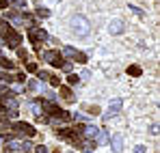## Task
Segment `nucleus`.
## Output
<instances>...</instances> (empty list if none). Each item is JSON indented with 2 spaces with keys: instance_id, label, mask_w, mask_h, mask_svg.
<instances>
[{
  "instance_id": "nucleus-9",
  "label": "nucleus",
  "mask_w": 160,
  "mask_h": 153,
  "mask_svg": "<svg viewBox=\"0 0 160 153\" xmlns=\"http://www.w3.org/2000/svg\"><path fill=\"white\" fill-rule=\"evenodd\" d=\"M121 106H123V99H115V102H110V108H108V112L104 114V119H110V117H115L119 110H121Z\"/></svg>"
},
{
  "instance_id": "nucleus-3",
  "label": "nucleus",
  "mask_w": 160,
  "mask_h": 153,
  "mask_svg": "<svg viewBox=\"0 0 160 153\" xmlns=\"http://www.w3.org/2000/svg\"><path fill=\"white\" fill-rule=\"evenodd\" d=\"M28 39H30V43L35 45V50L39 52L41 50V43L48 39V32H46L41 26H30V28H28Z\"/></svg>"
},
{
  "instance_id": "nucleus-13",
  "label": "nucleus",
  "mask_w": 160,
  "mask_h": 153,
  "mask_svg": "<svg viewBox=\"0 0 160 153\" xmlns=\"http://www.w3.org/2000/svg\"><path fill=\"white\" fill-rule=\"evenodd\" d=\"M0 67H2V69H15V63L9 60L7 56H0Z\"/></svg>"
},
{
  "instance_id": "nucleus-23",
  "label": "nucleus",
  "mask_w": 160,
  "mask_h": 153,
  "mask_svg": "<svg viewBox=\"0 0 160 153\" xmlns=\"http://www.w3.org/2000/svg\"><path fill=\"white\" fill-rule=\"evenodd\" d=\"M7 28H9V22H7V20H0V35H2Z\"/></svg>"
},
{
  "instance_id": "nucleus-26",
  "label": "nucleus",
  "mask_w": 160,
  "mask_h": 153,
  "mask_svg": "<svg viewBox=\"0 0 160 153\" xmlns=\"http://www.w3.org/2000/svg\"><path fill=\"white\" fill-rule=\"evenodd\" d=\"M28 91H35V88H37V82H35V80H30V82H28V86H26Z\"/></svg>"
},
{
  "instance_id": "nucleus-2",
  "label": "nucleus",
  "mask_w": 160,
  "mask_h": 153,
  "mask_svg": "<svg viewBox=\"0 0 160 153\" xmlns=\"http://www.w3.org/2000/svg\"><path fill=\"white\" fill-rule=\"evenodd\" d=\"M69 24H72V32H74V35H78V37H87V35H89V30H91L89 20H87L84 15H74Z\"/></svg>"
},
{
  "instance_id": "nucleus-32",
  "label": "nucleus",
  "mask_w": 160,
  "mask_h": 153,
  "mask_svg": "<svg viewBox=\"0 0 160 153\" xmlns=\"http://www.w3.org/2000/svg\"><path fill=\"white\" fill-rule=\"evenodd\" d=\"M0 56H2V54H0Z\"/></svg>"
},
{
  "instance_id": "nucleus-21",
  "label": "nucleus",
  "mask_w": 160,
  "mask_h": 153,
  "mask_svg": "<svg viewBox=\"0 0 160 153\" xmlns=\"http://www.w3.org/2000/svg\"><path fill=\"white\" fill-rule=\"evenodd\" d=\"M52 86H61V78H56V76H50V80H48Z\"/></svg>"
},
{
  "instance_id": "nucleus-27",
  "label": "nucleus",
  "mask_w": 160,
  "mask_h": 153,
  "mask_svg": "<svg viewBox=\"0 0 160 153\" xmlns=\"http://www.w3.org/2000/svg\"><path fill=\"white\" fill-rule=\"evenodd\" d=\"M61 67H63V71H72V63H63Z\"/></svg>"
},
{
  "instance_id": "nucleus-4",
  "label": "nucleus",
  "mask_w": 160,
  "mask_h": 153,
  "mask_svg": "<svg viewBox=\"0 0 160 153\" xmlns=\"http://www.w3.org/2000/svg\"><path fill=\"white\" fill-rule=\"evenodd\" d=\"M82 129H84V125H78V127H58V129H56V136L63 138V140H72V142H76V140L82 138Z\"/></svg>"
},
{
  "instance_id": "nucleus-6",
  "label": "nucleus",
  "mask_w": 160,
  "mask_h": 153,
  "mask_svg": "<svg viewBox=\"0 0 160 153\" xmlns=\"http://www.w3.org/2000/svg\"><path fill=\"white\" fill-rule=\"evenodd\" d=\"M11 129H13V134L26 136V138H32V136L37 134V129L32 127L30 123H26V121H15V123H11Z\"/></svg>"
},
{
  "instance_id": "nucleus-31",
  "label": "nucleus",
  "mask_w": 160,
  "mask_h": 153,
  "mask_svg": "<svg viewBox=\"0 0 160 153\" xmlns=\"http://www.w3.org/2000/svg\"><path fill=\"white\" fill-rule=\"evenodd\" d=\"M134 153H145V147H136V149H134Z\"/></svg>"
},
{
  "instance_id": "nucleus-22",
  "label": "nucleus",
  "mask_w": 160,
  "mask_h": 153,
  "mask_svg": "<svg viewBox=\"0 0 160 153\" xmlns=\"http://www.w3.org/2000/svg\"><path fill=\"white\" fill-rule=\"evenodd\" d=\"M24 65H26V71H30V74L37 71V65H35V63H24Z\"/></svg>"
},
{
  "instance_id": "nucleus-1",
  "label": "nucleus",
  "mask_w": 160,
  "mask_h": 153,
  "mask_svg": "<svg viewBox=\"0 0 160 153\" xmlns=\"http://www.w3.org/2000/svg\"><path fill=\"white\" fill-rule=\"evenodd\" d=\"M41 108H43V112H48L46 117H50V119H61V121H69V119H72V114H69L67 110L54 106L52 102H41Z\"/></svg>"
},
{
  "instance_id": "nucleus-14",
  "label": "nucleus",
  "mask_w": 160,
  "mask_h": 153,
  "mask_svg": "<svg viewBox=\"0 0 160 153\" xmlns=\"http://www.w3.org/2000/svg\"><path fill=\"white\" fill-rule=\"evenodd\" d=\"M37 15H39V17H48V15H50V11H48L46 7H41V4H37Z\"/></svg>"
},
{
  "instance_id": "nucleus-20",
  "label": "nucleus",
  "mask_w": 160,
  "mask_h": 153,
  "mask_svg": "<svg viewBox=\"0 0 160 153\" xmlns=\"http://www.w3.org/2000/svg\"><path fill=\"white\" fill-rule=\"evenodd\" d=\"M78 80L80 78L76 76V74H69V76H67V82H69V84H78Z\"/></svg>"
},
{
  "instance_id": "nucleus-8",
  "label": "nucleus",
  "mask_w": 160,
  "mask_h": 153,
  "mask_svg": "<svg viewBox=\"0 0 160 153\" xmlns=\"http://www.w3.org/2000/svg\"><path fill=\"white\" fill-rule=\"evenodd\" d=\"M61 54H63V56H69V58H74V60H78V63H82V65L87 63V54H84V52H78V50H74L72 45H65Z\"/></svg>"
},
{
  "instance_id": "nucleus-16",
  "label": "nucleus",
  "mask_w": 160,
  "mask_h": 153,
  "mask_svg": "<svg viewBox=\"0 0 160 153\" xmlns=\"http://www.w3.org/2000/svg\"><path fill=\"white\" fill-rule=\"evenodd\" d=\"M15 50H18V58H20V60H24V63H26V60H28V52L24 50V48H15Z\"/></svg>"
},
{
  "instance_id": "nucleus-17",
  "label": "nucleus",
  "mask_w": 160,
  "mask_h": 153,
  "mask_svg": "<svg viewBox=\"0 0 160 153\" xmlns=\"http://www.w3.org/2000/svg\"><path fill=\"white\" fill-rule=\"evenodd\" d=\"M13 80H15V76H9V74H4V71H0V82H9V84H11Z\"/></svg>"
},
{
  "instance_id": "nucleus-7",
  "label": "nucleus",
  "mask_w": 160,
  "mask_h": 153,
  "mask_svg": "<svg viewBox=\"0 0 160 153\" xmlns=\"http://www.w3.org/2000/svg\"><path fill=\"white\" fill-rule=\"evenodd\" d=\"M41 60H48L52 67H61L63 65V54L58 50H46L41 52Z\"/></svg>"
},
{
  "instance_id": "nucleus-15",
  "label": "nucleus",
  "mask_w": 160,
  "mask_h": 153,
  "mask_svg": "<svg viewBox=\"0 0 160 153\" xmlns=\"http://www.w3.org/2000/svg\"><path fill=\"white\" fill-rule=\"evenodd\" d=\"M128 74H130V76H134V78H138V76H141V67H138V65L128 67Z\"/></svg>"
},
{
  "instance_id": "nucleus-28",
  "label": "nucleus",
  "mask_w": 160,
  "mask_h": 153,
  "mask_svg": "<svg viewBox=\"0 0 160 153\" xmlns=\"http://www.w3.org/2000/svg\"><path fill=\"white\" fill-rule=\"evenodd\" d=\"M15 7H26V0H13Z\"/></svg>"
},
{
  "instance_id": "nucleus-18",
  "label": "nucleus",
  "mask_w": 160,
  "mask_h": 153,
  "mask_svg": "<svg viewBox=\"0 0 160 153\" xmlns=\"http://www.w3.org/2000/svg\"><path fill=\"white\" fill-rule=\"evenodd\" d=\"M84 110H87L89 114H100V108H98V106H87Z\"/></svg>"
},
{
  "instance_id": "nucleus-10",
  "label": "nucleus",
  "mask_w": 160,
  "mask_h": 153,
  "mask_svg": "<svg viewBox=\"0 0 160 153\" xmlns=\"http://www.w3.org/2000/svg\"><path fill=\"white\" fill-rule=\"evenodd\" d=\"M110 147H112V151H115V153H119L121 149H123V136H119V134L112 136V138H110Z\"/></svg>"
},
{
  "instance_id": "nucleus-30",
  "label": "nucleus",
  "mask_w": 160,
  "mask_h": 153,
  "mask_svg": "<svg viewBox=\"0 0 160 153\" xmlns=\"http://www.w3.org/2000/svg\"><path fill=\"white\" fill-rule=\"evenodd\" d=\"M130 9H132V11H134V13H136V15H143V11H141L138 7H130Z\"/></svg>"
},
{
  "instance_id": "nucleus-24",
  "label": "nucleus",
  "mask_w": 160,
  "mask_h": 153,
  "mask_svg": "<svg viewBox=\"0 0 160 153\" xmlns=\"http://www.w3.org/2000/svg\"><path fill=\"white\" fill-rule=\"evenodd\" d=\"M35 153H48V147L39 145V147H35Z\"/></svg>"
},
{
  "instance_id": "nucleus-25",
  "label": "nucleus",
  "mask_w": 160,
  "mask_h": 153,
  "mask_svg": "<svg viewBox=\"0 0 160 153\" xmlns=\"http://www.w3.org/2000/svg\"><path fill=\"white\" fill-rule=\"evenodd\" d=\"M9 7H11L9 0H0V9H9Z\"/></svg>"
},
{
  "instance_id": "nucleus-5",
  "label": "nucleus",
  "mask_w": 160,
  "mask_h": 153,
  "mask_svg": "<svg viewBox=\"0 0 160 153\" xmlns=\"http://www.w3.org/2000/svg\"><path fill=\"white\" fill-rule=\"evenodd\" d=\"M0 37L4 39V45H9V48H13V50H15V48H20V43H22V35H20L18 30H13L11 26H9Z\"/></svg>"
},
{
  "instance_id": "nucleus-12",
  "label": "nucleus",
  "mask_w": 160,
  "mask_h": 153,
  "mask_svg": "<svg viewBox=\"0 0 160 153\" xmlns=\"http://www.w3.org/2000/svg\"><path fill=\"white\" fill-rule=\"evenodd\" d=\"M110 32H123V22H119V20H112L110 22Z\"/></svg>"
},
{
  "instance_id": "nucleus-29",
  "label": "nucleus",
  "mask_w": 160,
  "mask_h": 153,
  "mask_svg": "<svg viewBox=\"0 0 160 153\" xmlns=\"http://www.w3.org/2000/svg\"><path fill=\"white\" fill-rule=\"evenodd\" d=\"M15 80H18V82H26V76H24V74H18Z\"/></svg>"
},
{
  "instance_id": "nucleus-11",
  "label": "nucleus",
  "mask_w": 160,
  "mask_h": 153,
  "mask_svg": "<svg viewBox=\"0 0 160 153\" xmlns=\"http://www.w3.org/2000/svg\"><path fill=\"white\" fill-rule=\"evenodd\" d=\"M58 88H61L58 93H61V97H63L65 102H74V93H72V88H69V86H63V84H61Z\"/></svg>"
},
{
  "instance_id": "nucleus-19",
  "label": "nucleus",
  "mask_w": 160,
  "mask_h": 153,
  "mask_svg": "<svg viewBox=\"0 0 160 153\" xmlns=\"http://www.w3.org/2000/svg\"><path fill=\"white\" fill-rule=\"evenodd\" d=\"M37 76H39V80H41V82H48V80H50V74H48V71H39Z\"/></svg>"
}]
</instances>
